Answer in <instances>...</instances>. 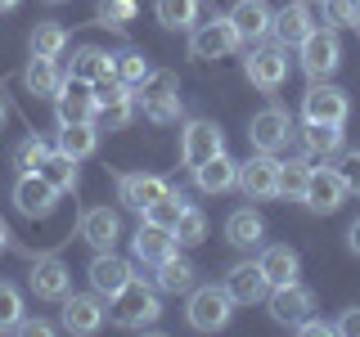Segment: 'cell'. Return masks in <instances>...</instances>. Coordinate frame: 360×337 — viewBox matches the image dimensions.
<instances>
[{
  "instance_id": "obj_1",
  "label": "cell",
  "mask_w": 360,
  "mask_h": 337,
  "mask_svg": "<svg viewBox=\"0 0 360 337\" xmlns=\"http://www.w3.org/2000/svg\"><path fill=\"white\" fill-rule=\"evenodd\" d=\"M108 315H112V324H122V329H153L158 315H162V301H158V292L144 284L140 275H131L127 288L108 297Z\"/></svg>"
},
{
  "instance_id": "obj_2",
  "label": "cell",
  "mask_w": 360,
  "mask_h": 337,
  "mask_svg": "<svg viewBox=\"0 0 360 337\" xmlns=\"http://www.w3.org/2000/svg\"><path fill=\"white\" fill-rule=\"evenodd\" d=\"M135 95H140L144 117H149V121H158V126H172V121H180V81H176V72L153 67V72L135 86Z\"/></svg>"
},
{
  "instance_id": "obj_3",
  "label": "cell",
  "mask_w": 360,
  "mask_h": 337,
  "mask_svg": "<svg viewBox=\"0 0 360 337\" xmlns=\"http://www.w3.org/2000/svg\"><path fill=\"white\" fill-rule=\"evenodd\" d=\"M297 50H302L297 63H302V72H307L311 81H329L338 72V63H342V41H338L333 27H311Z\"/></svg>"
},
{
  "instance_id": "obj_4",
  "label": "cell",
  "mask_w": 360,
  "mask_h": 337,
  "mask_svg": "<svg viewBox=\"0 0 360 337\" xmlns=\"http://www.w3.org/2000/svg\"><path fill=\"white\" fill-rule=\"evenodd\" d=\"M230 315H234V301H230V292H225V288L207 284V288H194V292H189V310H185L189 329L217 333V329L230 324Z\"/></svg>"
},
{
  "instance_id": "obj_5",
  "label": "cell",
  "mask_w": 360,
  "mask_h": 337,
  "mask_svg": "<svg viewBox=\"0 0 360 337\" xmlns=\"http://www.w3.org/2000/svg\"><path fill=\"white\" fill-rule=\"evenodd\" d=\"M243 72L257 90L275 95V90L288 81V45H257V50H248Z\"/></svg>"
},
{
  "instance_id": "obj_6",
  "label": "cell",
  "mask_w": 360,
  "mask_h": 337,
  "mask_svg": "<svg viewBox=\"0 0 360 337\" xmlns=\"http://www.w3.org/2000/svg\"><path fill=\"white\" fill-rule=\"evenodd\" d=\"M225 153V135L217 121H207V117H194V121H185L180 126V162L194 171V166H202L207 157H217Z\"/></svg>"
},
{
  "instance_id": "obj_7",
  "label": "cell",
  "mask_w": 360,
  "mask_h": 337,
  "mask_svg": "<svg viewBox=\"0 0 360 337\" xmlns=\"http://www.w3.org/2000/svg\"><path fill=\"white\" fill-rule=\"evenodd\" d=\"M239 45H243V41H239V32H234V22L212 14L207 22H194L189 54H194V59H225V54H234Z\"/></svg>"
},
{
  "instance_id": "obj_8",
  "label": "cell",
  "mask_w": 360,
  "mask_h": 337,
  "mask_svg": "<svg viewBox=\"0 0 360 337\" xmlns=\"http://www.w3.org/2000/svg\"><path fill=\"white\" fill-rule=\"evenodd\" d=\"M288 140H292V117L284 108L252 112V121H248V144H252L257 153H279V149H288Z\"/></svg>"
},
{
  "instance_id": "obj_9",
  "label": "cell",
  "mask_w": 360,
  "mask_h": 337,
  "mask_svg": "<svg viewBox=\"0 0 360 337\" xmlns=\"http://www.w3.org/2000/svg\"><path fill=\"white\" fill-rule=\"evenodd\" d=\"M347 112H352L347 90H338L329 81H315L307 95H302V117H307V121H329V126H342Z\"/></svg>"
},
{
  "instance_id": "obj_10",
  "label": "cell",
  "mask_w": 360,
  "mask_h": 337,
  "mask_svg": "<svg viewBox=\"0 0 360 337\" xmlns=\"http://www.w3.org/2000/svg\"><path fill=\"white\" fill-rule=\"evenodd\" d=\"M14 202H18V211L22 216H54V207H59V189L50 185L41 171H18V185H14Z\"/></svg>"
},
{
  "instance_id": "obj_11",
  "label": "cell",
  "mask_w": 360,
  "mask_h": 337,
  "mask_svg": "<svg viewBox=\"0 0 360 337\" xmlns=\"http://www.w3.org/2000/svg\"><path fill=\"white\" fill-rule=\"evenodd\" d=\"M221 288L230 292L234 306H257V301L270 297V279H266L262 261H239V265H230V275H225Z\"/></svg>"
},
{
  "instance_id": "obj_12",
  "label": "cell",
  "mask_w": 360,
  "mask_h": 337,
  "mask_svg": "<svg viewBox=\"0 0 360 337\" xmlns=\"http://www.w3.org/2000/svg\"><path fill=\"white\" fill-rule=\"evenodd\" d=\"M239 189L252 202L279 198V162H275V153H257V157H248V162H239Z\"/></svg>"
},
{
  "instance_id": "obj_13",
  "label": "cell",
  "mask_w": 360,
  "mask_h": 337,
  "mask_svg": "<svg viewBox=\"0 0 360 337\" xmlns=\"http://www.w3.org/2000/svg\"><path fill=\"white\" fill-rule=\"evenodd\" d=\"M347 198V185L342 176L333 171V166H311V180H307V194H302V202L315 211V216H329V211L342 207Z\"/></svg>"
},
{
  "instance_id": "obj_14",
  "label": "cell",
  "mask_w": 360,
  "mask_h": 337,
  "mask_svg": "<svg viewBox=\"0 0 360 337\" xmlns=\"http://www.w3.org/2000/svg\"><path fill=\"white\" fill-rule=\"evenodd\" d=\"M95 86L82 81V77H68L59 86V95H54V112H59V121H95Z\"/></svg>"
},
{
  "instance_id": "obj_15",
  "label": "cell",
  "mask_w": 360,
  "mask_h": 337,
  "mask_svg": "<svg viewBox=\"0 0 360 337\" xmlns=\"http://www.w3.org/2000/svg\"><path fill=\"white\" fill-rule=\"evenodd\" d=\"M315 310V297L302 284H284V288H270V319L275 324H288V329H297L302 319Z\"/></svg>"
},
{
  "instance_id": "obj_16",
  "label": "cell",
  "mask_w": 360,
  "mask_h": 337,
  "mask_svg": "<svg viewBox=\"0 0 360 337\" xmlns=\"http://www.w3.org/2000/svg\"><path fill=\"white\" fill-rule=\"evenodd\" d=\"M167 194H172V185H167L162 176H117V202L131 207V211H140V216H144V207H153V202L167 198Z\"/></svg>"
},
{
  "instance_id": "obj_17",
  "label": "cell",
  "mask_w": 360,
  "mask_h": 337,
  "mask_svg": "<svg viewBox=\"0 0 360 337\" xmlns=\"http://www.w3.org/2000/svg\"><path fill=\"white\" fill-rule=\"evenodd\" d=\"M27 284H32V292H37L41 301H63L68 292H72V275H68V265L59 256H41V261L32 265Z\"/></svg>"
},
{
  "instance_id": "obj_18",
  "label": "cell",
  "mask_w": 360,
  "mask_h": 337,
  "mask_svg": "<svg viewBox=\"0 0 360 337\" xmlns=\"http://www.w3.org/2000/svg\"><path fill=\"white\" fill-rule=\"evenodd\" d=\"M99 324H104V297H86V292H68L63 297V329L68 333H77V337H86V333H95Z\"/></svg>"
},
{
  "instance_id": "obj_19",
  "label": "cell",
  "mask_w": 360,
  "mask_h": 337,
  "mask_svg": "<svg viewBox=\"0 0 360 337\" xmlns=\"http://www.w3.org/2000/svg\"><path fill=\"white\" fill-rule=\"evenodd\" d=\"M225 18L234 22V32H239L243 45L266 41V37H270V22H275V14L266 9V0H239V5H234Z\"/></svg>"
},
{
  "instance_id": "obj_20",
  "label": "cell",
  "mask_w": 360,
  "mask_h": 337,
  "mask_svg": "<svg viewBox=\"0 0 360 337\" xmlns=\"http://www.w3.org/2000/svg\"><path fill=\"white\" fill-rule=\"evenodd\" d=\"M77 234H82L95 252H112V243L122 239V216L108 211V207H90L82 216V225H77Z\"/></svg>"
},
{
  "instance_id": "obj_21",
  "label": "cell",
  "mask_w": 360,
  "mask_h": 337,
  "mask_svg": "<svg viewBox=\"0 0 360 337\" xmlns=\"http://www.w3.org/2000/svg\"><path fill=\"white\" fill-rule=\"evenodd\" d=\"M131 252H135V261L140 265H162L167 256L176 252V239H172V230H158V225H140V230L131 234Z\"/></svg>"
},
{
  "instance_id": "obj_22",
  "label": "cell",
  "mask_w": 360,
  "mask_h": 337,
  "mask_svg": "<svg viewBox=\"0 0 360 337\" xmlns=\"http://www.w3.org/2000/svg\"><path fill=\"white\" fill-rule=\"evenodd\" d=\"M131 275H135L131 261H122V256H112V252H95V261H90V288H95L99 297H112V292H122Z\"/></svg>"
},
{
  "instance_id": "obj_23",
  "label": "cell",
  "mask_w": 360,
  "mask_h": 337,
  "mask_svg": "<svg viewBox=\"0 0 360 337\" xmlns=\"http://www.w3.org/2000/svg\"><path fill=\"white\" fill-rule=\"evenodd\" d=\"M311 27H315V22H311L307 0H292V5H284V9L275 14V22H270V37H275L279 45H302Z\"/></svg>"
},
{
  "instance_id": "obj_24",
  "label": "cell",
  "mask_w": 360,
  "mask_h": 337,
  "mask_svg": "<svg viewBox=\"0 0 360 337\" xmlns=\"http://www.w3.org/2000/svg\"><path fill=\"white\" fill-rule=\"evenodd\" d=\"M54 149L77 157V162H86V157L99 149V126L95 121H59V144H54Z\"/></svg>"
},
{
  "instance_id": "obj_25",
  "label": "cell",
  "mask_w": 360,
  "mask_h": 337,
  "mask_svg": "<svg viewBox=\"0 0 360 337\" xmlns=\"http://www.w3.org/2000/svg\"><path fill=\"white\" fill-rule=\"evenodd\" d=\"M194 180H198L202 194H225V189L239 185V162L225 157V153H217V157H207L202 166H194Z\"/></svg>"
},
{
  "instance_id": "obj_26",
  "label": "cell",
  "mask_w": 360,
  "mask_h": 337,
  "mask_svg": "<svg viewBox=\"0 0 360 337\" xmlns=\"http://www.w3.org/2000/svg\"><path fill=\"white\" fill-rule=\"evenodd\" d=\"M22 86H27V95H37V99H54V95H59V86H63L59 63L32 54V63L22 67Z\"/></svg>"
},
{
  "instance_id": "obj_27",
  "label": "cell",
  "mask_w": 360,
  "mask_h": 337,
  "mask_svg": "<svg viewBox=\"0 0 360 337\" xmlns=\"http://www.w3.org/2000/svg\"><path fill=\"white\" fill-rule=\"evenodd\" d=\"M262 270H266L270 288H284V284H297L302 261H297V252H292L288 243H275V247H266V252H262Z\"/></svg>"
},
{
  "instance_id": "obj_28",
  "label": "cell",
  "mask_w": 360,
  "mask_h": 337,
  "mask_svg": "<svg viewBox=\"0 0 360 337\" xmlns=\"http://www.w3.org/2000/svg\"><path fill=\"white\" fill-rule=\"evenodd\" d=\"M262 234H266V225H262V216H257L252 207L230 211V220H225V239H230L234 247H257Z\"/></svg>"
},
{
  "instance_id": "obj_29",
  "label": "cell",
  "mask_w": 360,
  "mask_h": 337,
  "mask_svg": "<svg viewBox=\"0 0 360 337\" xmlns=\"http://www.w3.org/2000/svg\"><path fill=\"white\" fill-rule=\"evenodd\" d=\"M72 77H82V81H104V77H112V54L99 50V45H82V50L72 54Z\"/></svg>"
},
{
  "instance_id": "obj_30",
  "label": "cell",
  "mask_w": 360,
  "mask_h": 337,
  "mask_svg": "<svg viewBox=\"0 0 360 337\" xmlns=\"http://www.w3.org/2000/svg\"><path fill=\"white\" fill-rule=\"evenodd\" d=\"M302 149L311 157H333L342 149V126H329V121H307L302 131Z\"/></svg>"
},
{
  "instance_id": "obj_31",
  "label": "cell",
  "mask_w": 360,
  "mask_h": 337,
  "mask_svg": "<svg viewBox=\"0 0 360 337\" xmlns=\"http://www.w3.org/2000/svg\"><path fill=\"white\" fill-rule=\"evenodd\" d=\"M153 14H158V22H162L167 32H194V22H198V0H158Z\"/></svg>"
},
{
  "instance_id": "obj_32",
  "label": "cell",
  "mask_w": 360,
  "mask_h": 337,
  "mask_svg": "<svg viewBox=\"0 0 360 337\" xmlns=\"http://www.w3.org/2000/svg\"><path fill=\"white\" fill-rule=\"evenodd\" d=\"M27 45H32V54H41V59H59V54L68 50V27L63 22H37L32 27V37H27Z\"/></svg>"
},
{
  "instance_id": "obj_33",
  "label": "cell",
  "mask_w": 360,
  "mask_h": 337,
  "mask_svg": "<svg viewBox=\"0 0 360 337\" xmlns=\"http://www.w3.org/2000/svg\"><path fill=\"white\" fill-rule=\"evenodd\" d=\"M37 171L50 180L59 194H72V189H77V157H68V153H59V149L45 153V162L37 166Z\"/></svg>"
},
{
  "instance_id": "obj_34",
  "label": "cell",
  "mask_w": 360,
  "mask_h": 337,
  "mask_svg": "<svg viewBox=\"0 0 360 337\" xmlns=\"http://www.w3.org/2000/svg\"><path fill=\"white\" fill-rule=\"evenodd\" d=\"M194 275H198V270L189 265V261H180V256L172 252L162 265H158V288L172 292V297H180V292H194Z\"/></svg>"
},
{
  "instance_id": "obj_35",
  "label": "cell",
  "mask_w": 360,
  "mask_h": 337,
  "mask_svg": "<svg viewBox=\"0 0 360 337\" xmlns=\"http://www.w3.org/2000/svg\"><path fill=\"white\" fill-rule=\"evenodd\" d=\"M185 207H189L185 194H176V189H172V194L158 198L153 207H144V225H158V230H176L180 216H185Z\"/></svg>"
},
{
  "instance_id": "obj_36",
  "label": "cell",
  "mask_w": 360,
  "mask_h": 337,
  "mask_svg": "<svg viewBox=\"0 0 360 337\" xmlns=\"http://www.w3.org/2000/svg\"><path fill=\"white\" fill-rule=\"evenodd\" d=\"M307 180H311V162H307V157H288V162H279V198H302V194H307Z\"/></svg>"
},
{
  "instance_id": "obj_37",
  "label": "cell",
  "mask_w": 360,
  "mask_h": 337,
  "mask_svg": "<svg viewBox=\"0 0 360 337\" xmlns=\"http://www.w3.org/2000/svg\"><path fill=\"white\" fill-rule=\"evenodd\" d=\"M149 72H153V67H149V59H144L140 50H122V54H112V77H117V81H127L131 90L140 86Z\"/></svg>"
},
{
  "instance_id": "obj_38",
  "label": "cell",
  "mask_w": 360,
  "mask_h": 337,
  "mask_svg": "<svg viewBox=\"0 0 360 337\" xmlns=\"http://www.w3.org/2000/svg\"><path fill=\"white\" fill-rule=\"evenodd\" d=\"M95 117H99V131H127L135 117V99H108V104L95 108Z\"/></svg>"
},
{
  "instance_id": "obj_39",
  "label": "cell",
  "mask_w": 360,
  "mask_h": 337,
  "mask_svg": "<svg viewBox=\"0 0 360 337\" xmlns=\"http://www.w3.org/2000/svg\"><path fill=\"white\" fill-rule=\"evenodd\" d=\"M172 239L180 247H198L202 239H207V216H202L198 207H185V216H180V225L172 230Z\"/></svg>"
},
{
  "instance_id": "obj_40",
  "label": "cell",
  "mask_w": 360,
  "mask_h": 337,
  "mask_svg": "<svg viewBox=\"0 0 360 337\" xmlns=\"http://www.w3.org/2000/svg\"><path fill=\"white\" fill-rule=\"evenodd\" d=\"M45 153H50V144H45L41 135H27V140L14 144V166L18 171H37V166L45 162Z\"/></svg>"
},
{
  "instance_id": "obj_41",
  "label": "cell",
  "mask_w": 360,
  "mask_h": 337,
  "mask_svg": "<svg viewBox=\"0 0 360 337\" xmlns=\"http://www.w3.org/2000/svg\"><path fill=\"white\" fill-rule=\"evenodd\" d=\"M324 22L338 27H360V0H324Z\"/></svg>"
},
{
  "instance_id": "obj_42",
  "label": "cell",
  "mask_w": 360,
  "mask_h": 337,
  "mask_svg": "<svg viewBox=\"0 0 360 337\" xmlns=\"http://www.w3.org/2000/svg\"><path fill=\"white\" fill-rule=\"evenodd\" d=\"M18 319H22V292L14 284H0V333L18 329Z\"/></svg>"
},
{
  "instance_id": "obj_43",
  "label": "cell",
  "mask_w": 360,
  "mask_h": 337,
  "mask_svg": "<svg viewBox=\"0 0 360 337\" xmlns=\"http://www.w3.org/2000/svg\"><path fill=\"white\" fill-rule=\"evenodd\" d=\"M135 0H99V18L108 22V27H127V22L135 18Z\"/></svg>"
},
{
  "instance_id": "obj_44",
  "label": "cell",
  "mask_w": 360,
  "mask_h": 337,
  "mask_svg": "<svg viewBox=\"0 0 360 337\" xmlns=\"http://www.w3.org/2000/svg\"><path fill=\"white\" fill-rule=\"evenodd\" d=\"M333 171L342 176L347 194H360V149H356V153H342V157H338V166H333Z\"/></svg>"
},
{
  "instance_id": "obj_45",
  "label": "cell",
  "mask_w": 360,
  "mask_h": 337,
  "mask_svg": "<svg viewBox=\"0 0 360 337\" xmlns=\"http://www.w3.org/2000/svg\"><path fill=\"white\" fill-rule=\"evenodd\" d=\"M18 333H27V337H50V333H54V324L37 315V319H18Z\"/></svg>"
},
{
  "instance_id": "obj_46",
  "label": "cell",
  "mask_w": 360,
  "mask_h": 337,
  "mask_svg": "<svg viewBox=\"0 0 360 337\" xmlns=\"http://www.w3.org/2000/svg\"><path fill=\"white\" fill-rule=\"evenodd\" d=\"M338 333H347V337H360V306L342 310V319H338Z\"/></svg>"
},
{
  "instance_id": "obj_47",
  "label": "cell",
  "mask_w": 360,
  "mask_h": 337,
  "mask_svg": "<svg viewBox=\"0 0 360 337\" xmlns=\"http://www.w3.org/2000/svg\"><path fill=\"white\" fill-rule=\"evenodd\" d=\"M297 333H311V337H329V333H333V324H324V319H315V315H307V319L297 324Z\"/></svg>"
},
{
  "instance_id": "obj_48",
  "label": "cell",
  "mask_w": 360,
  "mask_h": 337,
  "mask_svg": "<svg viewBox=\"0 0 360 337\" xmlns=\"http://www.w3.org/2000/svg\"><path fill=\"white\" fill-rule=\"evenodd\" d=\"M347 247L360 256V220H352V230H347Z\"/></svg>"
},
{
  "instance_id": "obj_49",
  "label": "cell",
  "mask_w": 360,
  "mask_h": 337,
  "mask_svg": "<svg viewBox=\"0 0 360 337\" xmlns=\"http://www.w3.org/2000/svg\"><path fill=\"white\" fill-rule=\"evenodd\" d=\"M5 121H9V104H5V90H0V131H5Z\"/></svg>"
},
{
  "instance_id": "obj_50",
  "label": "cell",
  "mask_w": 360,
  "mask_h": 337,
  "mask_svg": "<svg viewBox=\"0 0 360 337\" xmlns=\"http://www.w3.org/2000/svg\"><path fill=\"white\" fill-rule=\"evenodd\" d=\"M5 247H9V225L0 220V252H5Z\"/></svg>"
},
{
  "instance_id": "obj_51",
  "label": "cell",
  "mask_w": 360,
  "mask_h": 337,
  "mask_svg": "<svg viewBox=\"0 0 360 337\" xmlns=\"http://www.w3.org/2000/svg\"><path fill=\"white\" fill-rule=\"evenodd\" d=\"M18 5V0H0V14H5V9H14Z\"/></svg>"
},
{
  "instance_id": "obj_52",
  "label": "cell",
  "mask_w": 360,
  "mask_h": 337,
  "mask_svg": "<svg viewBox=\"0 0 360 337\" xmlns=\"http://www.w3.org/2000/svg\"><path fill=\"white\" fill-rule=\"evenodd\" d=\"M50 5H59V0H50Z\"/></svg>"
}]
</instances>
